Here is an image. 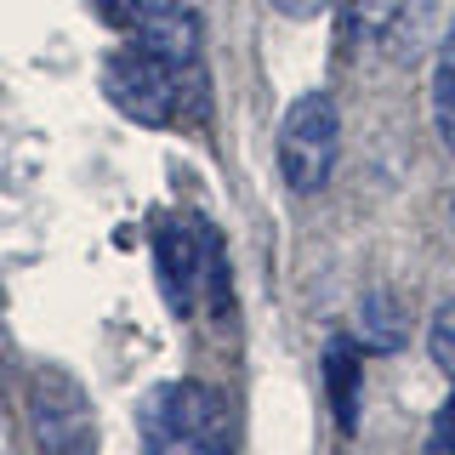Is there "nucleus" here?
Returning <instances> with one entry per match:
<instances>
[{
  "mask_svg": "<svg viewBox=\"0 0 455 455\" xmlns=\"http://www.w3.org/2000/svg\"><path fill=\"white\" fill-rule=\"evenodd\" d=\"M137 438L154 455H222L234 438L228 398L211 381H154L137 398Z\"/></svg>",
  "mask_w": 455,
  "mask_h": 455,
  "instance_id": "nucleus-1",
  "label": "nucleus"
},
{
  "mask_svg": "<svg viewBox=\"0 0 455 455\" xmlns=\"http://www.w3.org/2000/svg\"><path fill=\"white\" fill-rule=\"evenodd\" d=\"M188 85H199V80L182 75L177 63H165V57L154 52V46H142V40L103 57V97L125 114V120L154 125V132L177 120L182 92H188Z\"/></svg>",
  "mask_w": 455,
  "mask_h": 455,
  "instance_id": "nucleus-2",
  "label": "nucleus"
},
{
  "mask_svg": "<svg viewBox=\"0 0 455 455\" xmlns=\"http://www.w3.org/2000/svg\"><path fill=\"white\" fill-rule=\"evenodd\" d=\"M341 154V114L331 92H302L279 120V177L291 194H319L336 177Z\"/></svg>",
  "mask_w": 455,
  "mask_h": 455,
  "instance_id": "nucleus-3",
  "label": "nucleus"
},
{
  "mask_svg": "<svg viewBox=\"0 0 455 455\" xmlns=\"http://www.w3.org/2000/svg\"><path fill=\"white\" fill-rule=\"evenodd\" d=\"M28 404H35V438L46 450H80L92 444V404H85L80 381L68 370H35V387H28Z\"/></svg>",
  "mask_w": 455,
  "mask_h": 455,
  "instance_id": "nucleus-4",
  "label": "nucleus"
},
{
  "mask_svg": "<svg viewBox=\"0 0 455 455\" xmlns=\"http://www.w3.org/2000/svg\"><path fill=\"white\" fill-rule=\"evenodd\" d=\"M154 279L171 319H194L205 296V267H199V222H160L154 228Z\"/></svg>",
  "mask_w": 455,
  "mask_h": 455,
  "instance_id": "nucleus-5",
  "label": "nucleus"
},
{
  "mask_svg": "<svg viewBox=\"0 0 455 455\" xmlns=\"http://www.w3.org/2000/svg\"><path fill=\"white\" fill-rule=\"evenodd\" d=\"M359 381H364V347L353 336H331L324 347V393H331L336 427L341 433H359Z\"/></svg>",
  "mask_w": 455,
  "mask_h": 455,
  "instance_id": "nucleus-6",
  "label": "nucleus"
},
{
  "mask_svg": "<svg viewBox=\"0 0 455 455\" xmlns=\"http://www.w3.org/2000/svg\"><path fill=\"white\" fill-rule=\"evenodd\" d=\"M410 336V319H404V302L387 291V284H370L353 307V341L364 353H398Z\"/></svg>",
  "mask_w": 455,
  "mask_h": 455,
  "instance_id": "nucleus-7",
  "label": "nucleus"
},
{
  "mask_svg": "<svg viewBox=\"0 0 455 455\" xmlns=\"http://www.w3.org/2000/svg\"><path fill=\"white\" fill-rule=\"evenodd\" d=\"M433 132L444 142V154H455V18L433 57Z\"/></svg>",
  "mask_w": 455,
  "mask_h": 455,
  "instance_id": "nucleus-8",
  "label": "nucleus"
},
{
  "mask_svg": "<svg viewBox=\"0 0 455 455\" xmlns=\"http://www.w3.org/2000/svg\"><path fill=\"white\" fill-rule=\"evenodd\" d=\"M347 6V28L364 40V46H381V40L398 28V18H404L410 0H341Z\"/></svg>",
  "mask_w": 455,
  "mask_h": 455,
  "instance_id": "nucleus-9",
  "label": "nucleus"
},
{
  "mask_svg": "<svg viewBox=\"0 0 455 455\" xmlns=\"http://www.w3.org/2000/svg\"><path fill=\"white\" fill-rule=\"evenodd\" d=\"M427 359L455 381V296H450V302H438L433 319H427Z\"/></svg>",
  "mask_w": 455,
  "mask_h": 455,
  "instance_id": "nucleus-10",
  "label": "nucleus"
},
{
  "mask_svg": "<svg viewBox=\"0 0 455 455\" xmlns=\"http://www.w3.org/2000/svg\"><path fill=\"white\" fill-rule=\"evenodd\" d=\"M427 444L444 450V455H455V393L444 398V410L433 416V433H427Z\"/></svg>",
  "mask_w": 455,
  "mask_h": 455,
  "instance_id": "nucleus-11",
  "label": "nucleus"
},
{
  "mask_svg": "<svg viewBox=\"0 0 455 455\" xmlns=\"http://www.w3.org/2000/svg\"><path fill=\"white\" fill-rule=\"evenodd\" d=\"M182 12H188V0H137V28L160 18H182Z\"/></svg>",
  "mask_w": 455,
  "mask_h": 455,
  "instance_id": "nucleus-12",
  "label": "nucleus"
},
{
  "mask_svg": "<svg viewBox=\"0 0 455 455\" xmlns=\"http://www.w3.org/2000/svg\"><path fill=\"white\" fill-rule=\"evenodd\" d=\"M336 0H274V12L279 18H291V23H307V18H319V12H331Z\"/></svg>",
  "mask_w": 455,
  "mask_h": 455,
  "instance_id": "nucleus-13",
  "label": "nucleus"
},
{
  "mask_svg": "<svg viewBox=\"0 0 455 455\" xmlns=\"http://www.w3.org/2000/svg\"><path fill=\"white\" fill-rule=\"evenodd\" d=\"M103 23H120V28H137V0H92Z\"/></svg>",
  "mask_w": 455,
  "mask_h": 455,
  "instance_id": "nucleus-14",
  "label": "nucleus"
}]
</instances>
